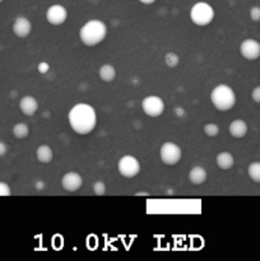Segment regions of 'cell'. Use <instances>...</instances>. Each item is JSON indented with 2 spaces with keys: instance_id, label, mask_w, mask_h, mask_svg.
Instances as JSON below:
<instances>
[{
  "instance_id": "obj_1",
  "label": "cell",
  "mask_w": 260,
  "mask_h": 261,
  "mask_svg": "<svg viewBox=\"0 0 260 261\" xmlns=\"http://www.w3.org/2000/svg\"><path fill=\"white\" fill-rule=\"evenodd\" d=\"M69 125L76 134L86 135L93 132L97 125V115L93 107L87 103H78L71 107L68 114Z\"/></svg>"
},
{
  "instance_id": "obj_2",
  "label": "cell",
  "mask_w": 260,
  "mask_h": 261,
  "mask_svg": "<svg viewBox=\"0 0 260 261\" xmlns=\"http://www.w3.org/2000/svg\"><path fill=\"white\" fill-rule=\"evenodd\" d=\"M107 35V27L102 20L92 19L88 20L83 27L79 31V37L81 41L86 46L93 47V46L98 45L102 41L106 38Z\"/></svg>"
},
{
  "instance_id": "obj_3",
  "label": "cell",
  "mask_w": 260,
  "mask_h": 261,
  "mask_svg": "<svg viewBox=\"0 0 260 261\" xmlns=\"http://www.w3.org/2000/svg\"><path fill=\"white\" fill-rule=\"evenodd\" d=\"M211 101L218 111H229L236 103V94L229 86L219 84L212 91Z\"/></svg>"
},
{
  "instance_id": "obj_4",
  "label": "cell",
  "mask_w": 260,
  "mask_h": 261,
  "mask_svg": "<svg viewBox=\"0 0 260 261\" xmlns=\"http://www.w3.org/2000/svg\"><path fill=\"white\" fill-rule=\"evenodd\" d=\"M190 19L199 27L208 25L214 19L213 7L205 2L195 3L190 9Z\"/></svg>"
},
{
  "instance_id": "obj_5",
  "label": "cell",
  "mask_w": 260,
  "mask_h": 261,
  "mask_svg": "<svg viewBox=\"0 0 260 261\" xmlns=\"http://www.w3.org/2000/svg\"><path fill=\"white\" fill-rule=\"evenodd\" d=\"M181 155H183L181 148L172 142L163 143L160 149L161 161L167 166H173L180 162Z\"/></svg>"
},
{
  "instance_id": "obj_6",
  "label": "cell",
  "mask_w": 260,
  "mask_h": 261,
  "mask_svg": "<svg viewBox=\"0 0 260 261\" xmlns=\"http://www.w3.org/2000/svg\"><path fill=\"white\" fill-rule=\"evenodd\" d=\"M117 168H119L120 175L126 178H133L140 172V163L137 158L127 154L120 158Z\"/></svg>"
},
{
  "instance_id": "obj_7",
  "label": "cell",
  "mask_w": 260,
  "mask_h": 261,
  "mask_svg": "<svg viewBox=\"0 0 260 261\" xmlns=\"http://www.w3.org/2000/svg\"><path fill=\"white\" fill-rule=\"evenodd\" d=\"M142 109L147 116L158 117L165 111V102L158 96H148L143 99Z\"/></svg>"
},
{
  "instance_id": "obj_8",
  "label": "cell",
  "mask_w": 260,
  "mask_h": 261,
  "mask_svg": "<svg viewBox=\"0 0 260 261\" xmlns=\"http://www.w3.org/2000/svg\"><path fill=\"white\" fill-rule=\"evenodd\" d=\"M240 53H241L242 58L246 60H256L260 58V42L252 40V38H247V40L242 41L240 45Z\"/></svg>"
},
{
  "instance_id": "obj_9",
  "label": "cell",
  "mask_w": 260,
  "mask_h": 261,
  "mask_svg": "<svg viewBox=\"0 0 260 261\" xmlns=\"http://www.w3.org/2000/svg\"><path fill=\"white\" fill-rule=\"evenodd\" d=\"M66 18H68V10L61 4L51 5V7H48L47 12H46V19L53 25L63 24Z\"/></svg>"
},
{
  "instance_id": "obj_10",
  "label": "cell",
  "mask_w": 260,
  "mask_h": 261,
  "mask_svg": "<svg viewBox=\"0 0 260 261\" xmlns=\"http://www.w3.org/2000/svg\"><path fill=\"white\" fill-rule=\"evenodd\" d=\"M83 185V178L76 172H66L61 178V186L65 191L69 193H75Z\"/></svg>"
},
{
  "instance_id": "obj_11",
  "label": "cell",
  "mask_w": 260,
  "mask_h": 261,
  "mask_svg": "<svg viewBox=\"0 0 260 261\" xmlns=\"http://www.w3.org/2000/svg\"><path fill=\"white\" fill-rule=\"evenodd\" d=\"M32 31V23L28 18L25 17H18L13 23V32L17 37L25 38Z\"/></svg>"
},
{
  "instance_id": "obj_12",
  "label": "cell",
  "mask_w": 260,
  "mask_h": 261,
  "mask_svg": "<svg viewBox=\"0 0 260 261\" xmlns=\"http://www.w3.org/2000/svg\"><path fill=\"white\" fill-rule=\"evenodd\" d=\"M19 109L25 116H33L38 110L37 99L32 96H24L20 99Z\"/></svg>"
},
{
  "instance_id": "obj_13",
  "label": "cell",
  "mask_w": 260,
  "mask_h": 261,
  "mask_svg": "<svg viewBox=\"0 0 260 261\" xmlns=\"http://www.w3.org/2000/svg\"><path fill=\"white\" fill-rule=\"evenodd\" d=\"M229 134L236 139H241L247 134V124L244 120H235L229 124Z\"/></svg>"
},
{
  "instance_id": "obj_14",
  "label": "cell",
  "mask_w": 260,
  "mask_h": 261,
  "mask_svg": "<svg viewBox=\"0 0 260 261\" xmlns=\"http://www.w3.org/2000/svg\"><path fill=\"white\" fill-rule=\"evenodd\" d=\"M206 176H208L206 175V171L203 167H200V166H195L189 172V178H190V181L194 185H201V184L205 182Z\"/></svg>"
},
{
  "instance_id": "obj_15",
  "label": "cell",
  "mask_w": 260,
  "mask_h": 261,
  "mask_svg": "<svg viewBox=\"0 0 260 261\" xmlns=\"http://www.w3.org/2000/svg\"><path fill=\"white\" fill-rule=\"evenodd\" d=\"M216 162L221 170H229V168L233 167L235 158L229 152H221L217 155Z\"/></svg>"
},
{
  "instance_id": "obj_16",
  "label": "cell",
  "mask_w": 260,
  "mask_h": 261,
  "mask_svg": "<svg viewBox=\"0 0 260 261\" xmlns=\"http://www.w3.org/2000/svg\"><path fill=\"white\" fill-rule=\"evenodd\" d=\"M36 157H37L38 162L50 163L54 158L53 149H51V147H48V145L46 144L40 145V147L37 148V150H36Z\"/></svg>"
},
{
  "instance_id": "obj_17",
  "label": "cell",
  "mask_w": 260,
  "mask_h": 261,
  "mask_svg": "<svg viewBox=\"0 0 260 261\" xmlns=\"http://www.w3.org/2000/svg\"><path fill=\"white\" fill-rule=\"evenodd\" d=\"M98 75L99 78H101V81L110 83V82H112L116 78V70H115V68L111 64H105V65H102L101 68H99Z\"/></svg>"
},
{
  "instance_id": "obj_18",
  "label": "cell",
  "mask_w": 260,
  "mask_h": 261,
  "mask_svg": "<svg viewBox=\"0 0 260 261\" xmlns=\"http://www.w3.org/2000/svg\"><path fill=\"white\" fill-rule=\"evenodd\" d=\"M13 134H14V137L17 139H24L30 134V127H28L27 124L19 122V124H17L13 127Z\"/></svg>"
},
{
  "instance_id": "obj_19",
  "label": "cell",
  "mask_w": 260,
  "mask_h": 261,
  "mask_svg": "<svg viewBox=\"0 0 260 261\" xmlns=\"http://www.w3.org/2000/svg\"><path fill=\"white\" fill-rule=\"evenodd\" d=\"M247 173L254 182L260 184V162H252L247 168Z\"/></svg>"
},
{
  "instance_id": "obj_20",
  "label": "cell",
  "mask_w": 260,
  "mask_h": 261,
  "mask_svg": "<svg viewBox=\"0 0 260 261\" xmlns=\"http://www.w3.org/2000/svg\"><path fill=\"white\" fill-rule=\"evenodd\" d=\"M204 133H205L206 137H209V138L217 137V135L219 134L218 125H217V124H212V122H209V124L204 125Z\"/></svg>"
},
{
  "instance_id": "obj_21",
  "label": "cell",
  "mask_w": 260,
  "mask_h": 261,
  "mask_svg": "<svg viewBox=\"0 0 260 261\" xmlns=\"http://www.w3.org/2000/svg\"><path fill=\"white\" fill-rule=\"evenodd\" d=\"M165 61H166V65H167L168 68H175V66L178 64V61H180V59H178V56L176 55L175 53H168L166 54Z\"/></svg>"
},
{
  "instance_id": "obj_22",
  "label": "cell",
  "mask_w": 260,
  "mask_h": 261,
  "mask_svg": "<svg viewBox=\"0 0 260 261\" xmlns=\"http://www.w3.org/2000/svg\"><path fill=\"white\" fill-rule=\"evenodd\" d=\"M93 191L94 194L98 196L105 195V194H106V185H105V182H102V181H97V182H94Z\"/></svg>"
},
{
  "instance_id": "obj_23",
  "label": "cell",
  "mask_w": 260,
  "mask_h": 261,
  "mask_svg": "<svg viewBox=\"0 0 260 261\" xmlns=\"http://www.w3.org/2000/svg\"><path fill=\"white\" fill-rule=\"evenodd\" d=\"M250 18L255 22H259L260 20V7H252L250 9Z\"/></svg>"
},
{
  "instance_id": "obj_24",
  "label": "cell",
  "mask_w": 260,
  "mask_h": 261,
  "mask_svg": "<svg viewBox=\"0 0 260 261\" xmlns=\"http://www.w3.org/2000/svg\"><path fill=\"white\" fill-rule=\"evenodd\" d=\"M12 191H10V188L8 184L0 181V196H10Z\"/></svg>"
},
{
  "instance_id": "obj_25",
  "label": "cell",
  "mask_w": 260,
  "mask_h": 261,
  "mask_svg": "<svg viewBox=\"0 0 260 261\" xmlns=\"http://www.w3.org/2000/svg\"><path fill=\"white\" fill-rule=\"evenodd\" d=\"M251 97L256 103H260V87H255L251 92Z\"/></svg>"
},
{
  "instance_id": "obj_26",
  "label": "cell",
  "mask_w": 260,
  "mask_h": 261,
  "mask_svg": "<svg viewBox=\"0 0 260 261\" xmlns=\"http://www.w3.org/2000/svg\"><path fill=\"white\" fill-rule=\"evenodd\" d=\"M38 71H40L41 74L47 73V71H48V64L45 63V61H43V63L38 64Z\"/></svg>"
},
{
  "instance_id": "obj_27",
  "label": "cell",
  "mask_w": 260,
  "mask_h": 261,
  "mask_svg": "<svg viewBox=\"0 0 260 261\" xmlns=\"http://www.w3.org/2000/svg\"><path fill=\"white\" fill-rule=\"evenodd\" d=\"M7 152H8L7 144L3 142H0V157H2V155H4Z\"/></svg>"
},
{
  "instance_id": "obj_28",
  "label": "cell",
  "mask_w": 260,
  "mask_h": 261,
  "mask_svg": "<svg viewBox=\"0 0 260 261\" xmlns=\"http://www.w3.org/2000/svg\"><path fill=\"white\" fill-rule=\"evenodd\" d=\"M138 2H140L142 4H145V5H150V4H153L155 0H138Z\"/></svg>"
},
{
  "instance_id": "obj_29",
  "label": "cell",
  "mask_w": 260,
  "mask_h": 261,
  "mask_svg": "<svg viewBox=\"0 0 260 261\" xmlns=\"http://www.w3.org/2000/svg\"><path fill=\"white\" fill-rule=\"evenodd\" d=\"M176 114H177L178 116H184L185 111H184V110L181 109V107H177V109H176Z\"/></svg>"
},
{
  "instance_id": "obj_30",
  "label": "cell",
  "mask_w": 260,
  "mask_h": 261,
  "mask_svg": "<svg viewBox=\"0 0 260 261\" xmlns=\"http://www.w3.org/2000/svg\"><path fill=\"white\" fill-rule=\"evenodd\" d=\"M36 188H37L38 190H41V188H43V184L42 182H37V184H36Z\"/></svg>"
},
{
  "instance_id": "obj_31",
  "label": "cell",
  "mask_w": 260,
  "mask_h": 261,
  "mask_svg": "<svg viewBox=\"0 0 260 261\" xmlns=\"http://www.w3.org/2000/svg\"><path fill=\"white\" fill-rule=\"evenodd\" d=\"M137 195H148V194L147 193H138Z\"/></svg>"
},
{
  "instance_id": "obj_32",
  "label": "cell",
  "mask_w": 260,
  "mask_h": 261,
  "mask_svg": "<svg viewBox=\"0 0 260 261\" xmlns=\"http://www.w3.org/2000/svg\"><path fill=\"white\" fill-rule=\"evenodd\" d=\"M3 2V0H0V3H2Z\"/></svg>"
}]
</instances>
